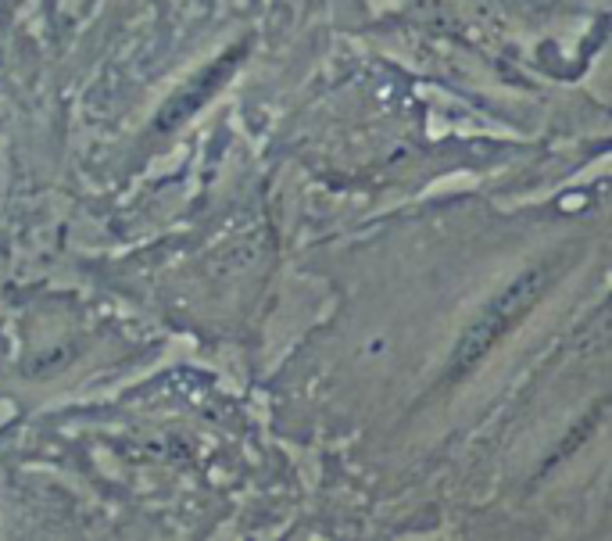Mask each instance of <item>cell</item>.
Returning a JSON list of instances; mask_svg holds the SVG:
<instances>
[{
    "label": "cell",
    "mask_w": 612,
    "mask_h": 541,
    "mask_svg": "<svg viewBox=\"0 0 612 541\" xmlns=\"http://www.w3.org/2000/svg\"><path fill=\"white\" fill-rule=\"evenodd\" d=\"M548 276H552V269L548 266L527 269V273L516 276V280H512V284L505 287V291L498 294L484 312H480V319H476L473 327L462 334L459 348H455V355H451L448 377H462V373H469L476 362L484 359L487 348H491V344L498 341V337H502L537 298H541Z\"/></svg>",
    "instance_id": "obj_1"
}]
</instances>
